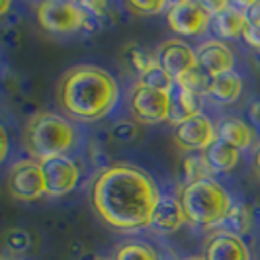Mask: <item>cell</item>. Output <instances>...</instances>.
<instances>
[{"label": "cell", "instance_id": "obj_1", "mask_svg": "<svg viewBox=\"0 0 260 260\" xmlns=\"http://www.w3.org/2000/svg\"><path fill=\"white\" fill-rule=\"evenodd\" d=\"M160 200L155 180L133 165L104 169L92 184V206L100 219L119 231H133L151 225Z\"/></svg>", "mask_w": 260, "mask_h": 260}, {"label": "cell", "instance_id": "obj_2", "mask_svg": "<svg viewBox=\"0 0 260 260\" xmlns=\"http://www.w3.org/2000/svg\"><path fill=\"white\" fill-rule=\"evenodd\" d=\"M119 86L108 71L94 65L69 69L59 82V104L78 121H98L117 104Z\"/></svg>", "mask_w": 260, "mask_h": 260}, {"label": "cell", "instance_id": "obj_3", "mask_svg": "<svg viewBox=\"0 0 260 260\" xmlns=\"http://www.w3.org/2000/svg\"><path fill=\"white\" fill-rule=\"evenodd\" d=\"M77 137L75 125L51 112L36 114L27 121L24 131L27 153L39 162L45 158L67 155L77 145Z\"/></svg>", "mask_w": 260, "mask_h": 260}, {"label": "cell", "instance_id": "obj_4", "mask_svg": "<svg viewBox=\"0 0 260 260\" xmlns=\"http://www.w3.org/2000/svg\"><path fill=\"white\" fill-rule=\"evenodd\" d=\"M178 200L182 204L186 221L198 227L221 225L229 209L233 208L229 192L213 178L184 186Z\"/></svg>", "mask_w": 260, "mask_h": 260}, {"label": "cell", "instance_id": "obj_5", "mask_svg": "<svg viewBox=\"0 0 260 260\" xmlns=\"http://www.w3.org/2000/svg\"><path fill=\"white\" fill-rule=\"evenodd\" d=\"M36 16L41 29L57 36L75 34L82 29L86 22V12L78 6V2H65V0L41 2L36 8Z\"/></svg>", "mask_w": 260, "mask_h": 260}, {"label": "cell", "instance_id": "obj_6", "mask_svg": "<svg viewBox=\"0 0 260 260\" xmlns=\"http://www.w3.org/2000/svg\"><path fill=\"white\" fill-rule=\"evenodd\" d=\"M129 112L133 119L141 125H156L169 121L170 92L135 84L129 94Z\"/></svg>", "mask_w": 260, "mask_h": 260}, {"label": "cell", "instance_id": "obj_7", "mask_svg": "<svg viewBox=\"0 0 260 260\" xmlns=\"http://www.w3.org/2000/svg\"><path fill=\"white\" fill-rule=\"evenodd\" d=\"M167 22L172 31L178 36H200L204 34L211 24V14L204 2L196 0H180L169 4L167 10Z\"/></svg>", "mask_w": 260, "mask_h": 260}, {"label": "cell", "instance_id": "obj_8", "mask_svg": "<svg viewBox=\"0 0 260 260\" xmlns=\"http://www.w3.org/2000/svg\"><path fill=\"white\" fill-rule=\"evenodd\" d=\"M8 190L16 200L31 202L45 194L43 170L36 158L18 160L8 174Z\"/></svg>", "mask_w": 260, "mask_h": 260}, {"label": "cell", "instance_id": "obj_9", "mask_svg": "<svg viewBox=\"0 0 260 260\" xmlns=\"http://www.w3.org/2000/svg\"><path fill=\"white\" fill-rule=\"evenodd\" d=\"M174 143L178 145L182 151H206L209 145L217 139V127L211 123L206 114H196L188 117L186 121L174 125L172 131Z\"/></svg>", "mask_w": 260, "mask_h": 260}, {"label": "cell", "instance_id": "obj_10", "mask_svg": "<svg viewBox=\"0 0 260 260\" xmlns=\"http://www.w3.org/2000/svg\"><path fill=\"white\" fill-rule=\"evenodd\" d=\"M39 165L43 170L47 196H65L77 188L80 170L71 156H53V158L41 160Z\"/></svg>", "mask_w": 260, "mask_h": 260}, {"label": "cell", "instance_id": "obj_11", "mask_svg": "<svg viewBox=\"0 0 260 260\" xmlns=\"http://www.w3.org/2000/svg\"><path fill=\"white\" fill-rule=\"evenodd\" d=\"M156 63L174 80L184 77L188 71L198 67L196 51L180 39H167L156 47Z\"/></svg>", "mask_w": 260, "mask_h": 260}, {"label": "cell", "instance_id": "obj_12", "mask_svg": "<svg viewBox=\"0 0 260 260\" xmlns=\"http://www.w3.org/2000/svg\"><path fill=\"white\" fill-rule=\"evenodd\" d=\"M196 59H198V67H202L211 78L233 71L235 65L233 51L219 39H209L198 45Z\"/></svg>", "mask_w": 260, "mask_h": 260}, {"label": "cell", "instance_id": "obj_13", "mask_svg": "<svg viewBox=\"0 0 260 260\" xmlns=\"http://www.w3.org/2000/svg\"><path fill=\"white\" fill-rule=\"evenodd\" d=\"M206 260H248V248L241 237L227 231L213 233L204 247Z\"/></svg>", "mask_w": 260, "mask_h": 260}, {"label": "cell", "instance_id": "obj_14", "mask_svg": "<svg viewBox=\"0 0 260 260\" xmlns=\"http://www.w3.org/2000/svg\"><path fill=\"white\" fill-rule=\"evenodd\" d=\"M184 221H186V215H184L180 200H176L172 196H160L149 227H153L155 231H160V233H172V231L180 229Z\"/></svg>", "mask_w": 260, "mask_h": 260}, {"label": "cell", "instance_id": "obj_15", "mask_svg": "<svg viewBox=\"0 0 260 260\" xmlns=\"http://www.w3.org/2000/svg\"><path fill=\"white\" fill-rule=\"evenodd\" d=\"M211 26L215 29V34L223 39L243 38L245 29H247V16L243 10V4L229 2L227 8L211 16Z\"/></svg>", "mask_w": 260, "mask_h": 260}, {"label": "cell", "instance_id": "obj_16", "mask_svg": "<svg viewBox=\"0 0 260 260\" xmlns=\"http://www.w3.org/2000/svg\"><path fill=\"white\" fill-rule=\"evenodd\" d=\"M241 92H243V78L237 71H229L211 78L208 96L217 104H231L239 100Z\"/></svg>", "mask_w": 260, "mask_h": 260}, {"label": "cell", "instance_id": "obj_17", "mask_svg": "<svg viewBox=\"0 0 260 260\" xmlns=\"http://www.w3.org/2000/svg\"><path fill=\"white\" fill-rule=\"evenodd\" d=\"M239 153H241L239 149H235V147H231L229 143H225V141H221L217 137L202 153V156L206 158L209 170L213 174H217V172H229V170H233L235 165L239 162Z\"/></svg>", "mask_w": 260, "mask_h": 260}, {"label": "cell", "instance_id": "obj_18", "mask_svg": "<svg viewBox=\"0 0 260 260\" xmlns=\"http://www.w3.org/2000/svg\"><path fill=\"white\" fill-rule=\"evenodd\" d=\"M200 114V104H198V96L192 92L182 88L178 82H174L172 90H170V116L169 121L178 125L186 121L188 117Z\"/></svg>", "mask_w": 260, "mask_h": 260}, {"label": "cell", "instance_id": "obj_19", "mask_svg": "<svg viewBox=\"0 0 260 260\" xmlns=\"http://www.w3.org/2000/svg\"><path fill=\"white\" fill-rule=\"evenodd\" d=\"M217 137L235 149L243 151L252 143V129L239 117H225L217 125Z\"/></svg>", "mask_w": 260, "mask_h": 260}, {"label": "cell", "instance_id": "obj_20", "mask_svg": "<svg viewBox=\"0 0 260 260\" xmlns=\"http://www.w3.org/2000/svg\"><path fill=\"white\" fill-rule=\"evenodd\" d=\"M211 174L213 172L209 170L208 162L202 155H188L184 156L180 162V178H182L184 186L208 180L211 178Z\"/></svg>", "mask_w": 260, "mask_h": 260}, {"label": "cell", "instance_id": "obj_21", "mask_svg": "<svg viewBox=\"0 0 260 260\" xmlns=\"http://www.w3.org/2000/svg\"><path fill=\"white\" fill-rule=\"evenodd\" d=\"M221 225L227 233H233L237 237L247 235L252 229V211L245 204H233V208L229 209Z\"/></svg>", "mask_w": 260, "mask_h": 260}, {"label": "cell", "instance_id": "obj_22", "mask_svg": "<svg viewBox=\"0 0 260 260\" xmlns=\"http://www.w3.org/2000/svg\"><path fill=\"white\" fill-rule=\"evenodd\" d=\"M182 88H186L188 92H192L194 96H204L209 92V86H211V77L202 69V67H194L192 71H188L184 77H180L176 80Z\"/></svg>", "mask_w": 260, "mask_h": 260}, {"label": "cell", "instance_id": "obj_23", "mask_svg": "<svg viewBox=\"0 0 260 260\" xmlns=\"http://www.w3.org/2000/svg\"><path fill=\"white\" fill-rule=\"evenodd\" d=\"M174 78L170 77L169 73L162 69V67L155 63L149 71H145L143 75L139 77L137 84L141 86H147V88H155V90H162V92H170L172 86H174Z\"/></svg>", "mask_w": 260, "mask_h": 260}, {"label": "cell", "instance_id": "obj_24", "mask_svg": "<svg viewBox=\"0 0 260 260\" xmlns=\"http://www.w3.org/2000/svg\"><path fill=\"white\" fill-rule=\"evenodd\" d=\"M125 59H127L129 67L139 75V77L156 63V57H153L151 53H147L143 47H139V45H135V43H131V45L125 47Z\"/></svg>", "mask_w": 260, "mask_h": 260}, {"label": "cell", "instance_id": "obj_25", "mask_svg": "<svg viewBox=\"0 0 260 260\" xmlns=\"http://www.w3.org/2000/svg\"><path fill=\"white\" fill-rule=\"evenodd\" d=\"M114 260H158L155 248L145 243H125L117 248Z\"/></svg>", "mask_w": 260, "mask_h": 260}, {"label": "cell", "instance_id": "obj_26", "mask_svg": "<svg viewBox=\"0 0 260 260\" xmlns=\"http://www.w3.org/2000/svg\"><path fill=\"white\" fill-rule=\"evenodd\" d=\"M4 241H6V247L14 252H24L31 247V237L24 229H8Z\"/></svg>", "mask_w": 260, "mask_h": 260}, {"label": "cell", "instance_id": "obj_27", "mask_svg": "<svg viewBox=\"0 0 260 260\" xmlns=\"http://www.w3.org/2000/svg\"><path fill=\"white\" fill-rule=\"evenodd\" d=\"M127 8L133 10L137 16H139V14H141V16H155V14L162 12L165 8H169V4L162 2V0H151V2L131 0V2H127Z\"/></svg>", "mask_w": 260, "mask_h": 260}, {"label": "cell", "instance_id": "obj_28", "mask_svg": "<svg viewBox=\"0 0 260 260\" xmlns=\"http://www.w3.org/2000/svg\"><path fill=\"white\" fill-rule=\"evenodd\" d=\"M112 135L117 141H131L137 135V125L131 123V121H119L112 127Z\"/></svg>", "mask_w": 260, "mask_h": 260}, {"label": "cell", "instance_id": "obj_29", "mask_svg": "<svg viewBox=\"0 0 260 260\" xmlns=\"http://www.w3.org/2000/svg\"><path fill=\"white\" fill-rule=\"evenodd\" d=\"M243 39L247 41L250 47H254L256 51H260V24H247Z\"/></svg>", "mask_w": 260, "mask_h": 260}, {"label": "cell", "instance_id": "obj_30", "mask_svg": "<svg viewBox=\"0 0 260 260\" xmlns=\"http://www.w3.org/2000/svg\"><path fill=\"white\" fill-rule=\"evenodd\" d=\"M243 10L247 16V24H260V0L258 2H245Z\"/></svg>", "mask_w": 260, "mask_h": 260}, {"label": "cell", "instance_id": "obj_31", "mask_svg": "<svg viewBox=\"0 0 260 260\" xmlns=\"http://www.w3.org/2000/svg\"><path fill=\"white\" fill-rule=\"evenodd\" d=\"M0 145H2V151H0V158L4 160L6 155H8V135H6V129L2 127L0 129Z\"/></svg>", "mask_w": 260, "mask_h": 260}, {"label": "cell", "instance_id": "obj_32", "mask_svg": "<svg viewBox=\"0 0 260 260\" xmlns=\"http://www.w3.org/2000/svg\"><path fill=\"white\" fill-rule=\"evenodd\" d=\"M252 119L256 123H260V102H256V104L252 106Z\"/></svg>", "mask_w": 260, "mask_h": 260}, {"label": "cell", "instance_id": "obj_33", "mask_svg": "<svg viewBox=\"0 0 260 260\" xmlns=\"http://www.w3.org/2000/svg\"><path fill=\"white\" fill-rule=\"evenodd\" d=\"M254 167H256V170L260 172V147H258V151L254 153Z\"/></svg>", "mask_w": 260, "mask_h": 260}, {"label": "cell", "instance_id": "obj_34", "mask_svg": "<svg viewBox=\"0 0 260 260\" xmlns=\"http://www.w3.org/2000/svg\"><path fill=\"white\" fill-rule=\"evenodd\" d=\"M8 8H10V4H8V2H2V6H0V14H6L8 12Z\"/></svg>", "mask_w": 260, "mask_h": 260}, {"label": "cell", "instance_id": "obj_35", "mask_svg": "<svg viewBox=\"0 0 260 260\" xmlns=\"http://www.w3.org/2000/svg\"><path fill=\"white\" fill-rule=\"evenodd\" d=\"M188 260H206L204 256H196V258H188Z\"/></svg>", "mask_w": 260, "mask_h": 260}, {"label": "cell", "instance_id": "obj_36", "mask_svg": "<svg viewBox=\"0 0 260 260\" xmlns=\"http://www.w3.org/2000/svg\"><path fill=\"white\" fill-rule=\"evenodd\" d=\"M96 260H110V258H96Z\"/></svg>", "mask_w": 260, "mask_h": 260}]
</instances>
